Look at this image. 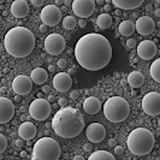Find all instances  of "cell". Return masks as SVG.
<instances>
[{"mask_svg":"<svg viewBox=\"0 0 160 160\" xmlns=\"http://www.w3.org/2000/svg\"><path fill=\"white\" fill-rule=\"evenodd\" d=\"M112 45L100 34H86L77 41L75 57L77 63L88 71H99L112 59Z\"/></svg>","mask_w":160,"mask_h":160,"instance_id":"obj_1","label":"cell"},{"mask_svg":"<svg viewBox=\"0 0 160 160\" xmlns=\"http://www.w3.org/2000/svg\"><path fill=\"white\" fill-rule=\"evenodd\" d=\"M51 126L53 131L63 138L78 136L84 128L83 114L74 107H63L54 114Z\"/></svg>","mask_w":160,"mask_h":160,"instance_id":"obj_2","label":"cell"},{"mask_svg":"<svg viewBox=\"0 0 160 160\" xmlns=\"http://www.w3.org/2000/svg\"><path fill=\"white\" fill-rule=\"evenodd\" d=\"M4 46L7 53L12 57L24 58L34 51L35 36L29 29L24 27H16L6 33Z\"/></svg>","mask_w":160,"mask_h":160,"instance_id":"obj_3","label":"cell"},{"mask_svg":"<svg viewBox=\"0 0 160 160\" xmlns=\"http://www.w3.org/2000/svg\"><path fill=\"white\" fill-rule=\"evenodd\" d=\"M128 148L134 155H147L152 152L155 145L154 135L146 128H136L129 134Z\"/></svg>","mask_w":160,"mask_h":160,"instance_id":"obj_4","label":"cell"},{"mask_svg":"<svg viewBox=\"0 0 160 160\" xmlns=\"http://www.w3.org/2000/svg\"><path fill=\"white\" fill-rule=\"evenodd\" d=\"M130 113V106L122 96H112L104 105V114L112 123H122Z\"/></svg>","mask_w":160,"mask_h":160,"instance_id":"obj_5","label":"cell"},{"mask_svg":"<svg viewBox=\"0 0 160 160\" xmlns=\"http://www.w3.org/2000/svg\"><path fill=\"white\" fill-rule=\"evenodd\" d=\"M62 148L52 137H42L35 142L33 149V158L36 160H59Z\"/></svg>","mask_w":160,"mask_h":160,"instance_id":"obj_6","label":"cell"},{"mask_svg":"<svg viewBox=\"0 0 160 160\" xmlns=\"http://www.w3.org/2000/svg\"><path fill=\"white\" fill-rule=\"evenodd\" d=\"M29 112H30L32 118H34L35 121L44 122L51 114L52 106L45 99H36L29 106Z\"/></svg>","mask_w":160,"mask_h":160,"instance_id":"obj_7","label":"cell"},{"mask_svg":"<svg viewBox=\"0 0 160 160\" xmlns=\"http://www.w3.org/2000/svg\"><path fill=\"white\" fill-rule=\"evenodd\" d=\"M66 46L65 39L59 34H51L45 39V51L48 54L58 55L60 54Z\"/></svg>","mask_w":160,"mask_h":160,"instance_id":"obj_8","label":"cell"},{"mask_svg":"<svg viewBox=\"0 0 160 160\" xmlns=\"http://www.w3.org/2000/svg\"><path fill=\"white\" fill-rule=\"evenodd\" d=\"M142 108L148 116L160 114V94L158 92L147 93L142 99Z\"/></svg>","mask_w":160,"mask_h":160,"instance_id":"obj_9","label":"cell"},{"mask_svg":"<svg viewBox=\"0 0 160 160\" xmlns=\"http://www.w3.org/2000/svg\"><path fill=\"white\" fill-rule=\"evenodd\" d=\"M40 17H41L42 24H45L46 27H54L62 21V11L55 5H47L42 8Z\"/></svg>","mask_w":160,"mask_h":160,"instance_id":"obj_10","label":"cell"},{"mask_svg":"<svg viewBox=\"0 0 160 160\" xmlns=\"http://www.w3.org/2000/svg\"><path fill=\"white\" fill-rule=\"evenodd\" d=\"M71 5L74 13L78 16L79 19H87L95 11L94 0H74Z\"/></svg>","mask_w":160,"mask_h":160,"instance_id":"obj_11","label":"cell"},{"mask_svg":"<svg viewBox=\"0 0 160 160\" xmlns=\"http://www.w3.org/2000/svg\"><path fill=\"white\" fill-rule=\"evenodd\" d=\"M12 89L16 93V95H19V96L29 94L33 89V82L30 77H28L25 75L17 76L12 82Z\"/></svg>","mask_w":160,"mask_h":160,"instance_id":"obj_12","label":"cell"},{"mask_svg":"<svg viewBox=\"0 0 160 160\" xmlns=\"http://www.w3.org/2000/svg\"><path fill=\"white\" fill-rule=\"evenodd\" d=\"M158 52V47L154 41L151 40H143L141 44L137 45V54L143 60H151L155 57Z\"/></svg>","mask_w":160,"mask_h":160,"instance_id":"obj_13","label":"cell"},{"mask_svg":"<svg viewBox=\"0 0 160 160\" xmlns=\"http://www.w3.org/2000/svg\"><path fill=\"white\" fill-rule=\"evenodd\" d=\"M86 135H87V138L92 143H99L105 138L106 129L102 126V124H100V123H92L91 125L87 126Z\"/></svg>","mask_w":160,"mask_h":160,"instance_id":"obj_14","label":"cell"},{"mask_svg":"<svg viewBox=\"0 0 160 160\" xmlns=\"http://www.w3.org/2000/svg\"><path fill=\"white\" fill-rule=\"evenodd\" d=\"M15 116V106L11 100L0 96V124L8 123Z\"/></svg>","mask_w":160,"mask_h":160,"instance_id":"obj_15","label":"cell"},{"mask_svg":"<svg viewBox=\"0 0 160 160\" xmlns=\"http://www.w3.org/2000/svg\"><path fill=\"white\" fill-rule=\"evenodd\" d=\"M155 29V22L154 19L148 17V16H141L137 18V21L135 23V30L142 36L151 35Z\"/></svg>","mask_w":160,"mask_h":160,"instance_id":"obj_16","label":"cell"},{"mask_svg":"<svg viewBox=\"0 0 160 160\" xmlns=\"http://www.w3.org/2000/svg\"><path fill=\"white\" fill-rule=\"evenodd\" d=\"M71 84H72V78L66 72L57 74L53 78V87L57 92L65 93L71 88Z\"/></svg>","mask_w":160,"mask_h":160,"instance_id":"obj_17","label":"cell"},{"mask_svg":"<svg viewBox=\"0 0 160 160\" xmlns=\"http://www.w3.org/2000/svg\"><path fill=\"white\" fill-rule=\"evenodd\" d=\"M36 134H37V129L30 122H24L18 128V135L21 136L22 140H25V141L33 140L36 136Z\"/></svg>","mask_w":160,"mask_h":160,"instance_id":"obj_18","label":"cell"},{"mask_svg":"<svg viewBox=\"0 0 160 160\" xmlns=\"http://www.w3.org/2000/svg\"><path fill=\"white\" fill-rule=\"evenodd\" d=\"M11 13L16 18H24L29 13V3L25 0H16L11 4Z\"/></svg>","mask_w":160,"mask_h":160,"instance_id":"obj_19","label":"cell"},{"mask_svg":"<svg viewBox=\"0 0 160 160\" xmlns=\"http://www.w3.org/2000/svg\"><path fill=\"white\" fill-rule=\"evenodd\" d=\"M83 109L88 114H96L101 109V102L95 96H89L83 101Z\"/></svg>","mask_w":160,"mask_h":160,"instance_id":"obj_20","label":"cell"},{"mask_svg":"<svg viewBox=\"0 0 160 160\" xmlns=\"http://www.w3.org/2000/svg\"><path fill=\"white\" fill-rule=\"evenodd\" d=\"M30 79L32 82L35 83V84H40V86H44L46 83V81L48 79V74L45 69L42 67H36L34 69L32 74H30Z\"/></svg>","mask_w":160,"mask_h":160,"instance_id":"obj_21","label":"cell"},{"mask_svg":"<svg viewBox=\"0 0 160 160\" xmlns=\"http://www.w3.org/2000/svg\"><path fill=\"white\" fill-rule=\"evenodd\" d=\"M112 3L119 10H135L143 4V0H113Z\"/></svg>","mask_w":160,"mask_h":160,"instance_id":"obj_22","label":"cell"},{"mask_svg":"<svg viewBox=\"0 0 160 160\" xmlns=\"http://www.w3.org/2000/svg\"><path fill=\"white\" fill-rule=\"evenodd\" d=\"M126 83L133 88H138L145 83V77L140 71H131L126 78Z\"/></svg>","mask_w":160,"mask_h":160,"instance_id":"obj_23","label":"cell"},{"mask_svg":"<svg viewBox=\"0 0 160 160\" xmlns=\"http://www.w3.org/2000/svg\"><path fill=\"white\" fill-rule=\"evenodd\" d=\"M119 32L123 36H131L135 33V24L131 21H123L119 24Z\"/></svg>","mask_w":160,"mask_h":160,"instance_id":"obj_24","label":"cell"},{"mask_svg":"<svg viewBox=\"0 0 160 160\" xmlns=\"http://www.w3.org/2000/svg\"><path fill=\"white\" fill-rule=\"evenodd\" d=\"M112 17L108 13H101L96 19V24L100 29H108L112 25Z\"/></svg>","mask_w":160,"mask_h":160,"instance_id":"obj_25","label":"cell"},{"mask_svg":"<svg viewBox=\"0 0 160 160\" xmlns=\"http://www.w3.org/2000/svg\"><path fill=\"white\" fill-rule=\"evenodd\" d=\"M88 160H116V159L111 153L106 151H96L88 158Z\"/></svg>","mask_w":160,"mask_h":160,"instance_id":"obj_26","label":"cell"},{"mask_svg":"<svg viewBox=\"0 0 160 160\" xmlns=\"http://www.w3.org/2000/svg\"><path fill=\"white\" fill-rule=\"evenodd\" d=\"M151 77L154 79L156 83H160V59H155L153 64L151 65Z\"/></svg>","mask_w":160,"mask_h":160,"instance_id":"obj_27","label":"cell"},{"mask_svg":"<svg viewBox=\"0 0 160 160\" xmlns=\"http://www.w3.org/2000/svg\"><path fill=\"white\" fill-rule=\"evenodd\" d=\"M62 24H63L64 29H66V30H72V29L75 28V25L77 24V22L72 16H66V17H64Z\"/></svg>","mask_w":160,"mask_h":160,"instance_id":"obj_28","label":"cell"},{"mask_svg":"<svg viewBox=\"0 0 160 160\" xmlns=\"http://www.w3.org/2000/svg\"><path fill=\"white\" fill-rule=\"evenodd\" d=\"M6 147H7V140L3 134H0V154L6 151Z\"/></svg>","mask_w":160,"mask_h":160,"instance_id":"obj_29","label":"cell"},{"mask_svg":"<svg viewBox=\"0 0 160 160\" xmlns=\"http://www.w3.org/2000/svg\"><path fill=\"white\" fill-rule=\"evenodd\" d=\"M137 45H136V40L135 39H128L126 41V47L128 48H135Z\"/></svg>","mask_w":160,"mask_h":160,"instance_id":"obj_30","label":"cell"},{"mask_svg":"<svg viewBox=\"0 0 160 160\" xmlns=\"http://www.w3.org/2000/svg\"><path fill=\"white\" fill-rule=\"evenodd\" d=\"M114 153H116L117 155H122V154L124 153V148H123L122 146H116V147H114Z\"/></svg>","mask_w":160,"mask_h":160,"instance_id":"obj_31","label":"cell"},{"mask_svg":"<svg viewBox=\"0 0 160 160\" xmlns=\"http://www.w3.org/2000/svg\"><path fill=\"white\" fill-rule=\"evenodd\" d=\"M58 105L60 106L62 108H63V107H66V105H67V100H66L65 98H60V99L58 100Z\"/></svg>","mask_w":160,"mask_h":160,"instance_id":"obj_32","label":"cell"},{"mask_svg":"<svg viewBox=\"0 0 160 160\" xmlns=\"http://www.w3.org/2000/svg\"><path fill=\"white\" fill-rule=\"evenodd\" d=\"M57 64H58V67H59V69H64V67L66 66V60H65V59H59Z\"/></svg>","mask_w":160,"mask_h":160,"instance_id":"obj_33","label":"cell"},{"mask_svg":"<svg viewBox=\"0 0 160 160\" xmlns=\"http://www.w3.org/2000/svg\"><path fill=\"white\" fill-rule=\"evenodd\" d=\"M83 149H84L86 152H89V151H92V149H93V145H92L91 142H88V143H84V145H83Z\"/></svg>","mask_w":160,"mask_h":160,"instance_id":"obj_34","label":"cell"},{"mask_svg":"<svg viewBox=\"0 0 160 160\" xmlns=\"http://www.w3.org/2000/svg\"><path fill=\"white\" fill-rule=\"evenodd\" d=\"M78 96H79V93H78V91H72L71 93H70V98H71L72 100H76V99H78Z\"/></svg>","mask_w":160,"mask_h":160,"instance_id":"obj_35","label":"cell"},{"mask_svg":"<svg viewBox=\"0 0 160 160\" xmlns=\"http://www.w3.org/2000/svg\"><path fill=\"white\" fill-rule=\"evenodd\" d=\"M32 5H34L35 7H39V6H42L44 5V1H42V0H33Z\"/></svg>","mask_w":160,"mask_h":160,"instance_id":"obj_36","label":"cell"},{"mask_svg":"<svg viewBox=\"0 0 160 160\" xmlns=\"http://www.w3.org/2000/svg\"><path fill=\"white\" fill-rule=\"evenodd\" d=\"M78 25L81 27V28H86V25H87V19H79V21H78Z\"/></svg>","mask_w":160,"mask_h":160,"instance_id":"obj_37","label":"cell"},{"mask_svg":"<svg viewBox=\"0 0 160 160\" xmlns=\"http://www.w3.org/2000/svg\"><path fill=\"white\" fill-rule=\"evenodd\" d=\"M49 91H51L49 86H47V84H44V86H42V89H41L42 93H49Z\"/></svg>","mask_w":160,"mask_h":160,"instance_id":"obj_38","label":"cell"},{"mask_svg":"<svg viewBox=\"0 0 160 160\" xmlns=\"http://www.w3.org/2000/svg\"><path fill=\"white\" fill-rule=\"evenodd\" d=\"M15 145H16L17 147H22V146H23V140H22V138L16 140V141H15Z\"/></svg>","mask_w":160,"mask_h":160,"instance_id":"obj_39","label":"cell"},{"mask_svg":"<svg viewBox=\"0 0 160 160\" xmlns=\"http://www.w3.org/2000/svg\"><path fill=\"white\" fill-rule=\"evenodd\" d=\"M47 28L48 27H46L45 24H41V25H40V28H39V30L41 32V33H46L47 32Z\"/></svg>","mask_w":160,"mask_h":160,"instance_id":"obj_40","label":"cell"},{"mask_svg":"<svg viewBox=\"0 0 160 160\" xmlns=\"http://www.w3.org/2000/svg\"><path fill=\"white\" fill-rule=\"evenodd\" d=\"M108 145L111 146V147H116V146H117V141H116L114 138H111V140L108 141Z\"/></svg>","mask_w":160,"mask_h":160,"instance_id":"obj_41","label":"cell"},{"mask_svg":"<svg viewBox=\"0 0 160 160\" xmlns=\"http://www.w3.org/2000/svg\"><path fill=\"white\" fill-rule=\"evenodd\" d=\"M104 8H105V11H106V13H107V12H109V11L112 10V6L109 5V4H106V5L104 6Z\"/></svg>","mask_w":160,"mask_h":160,"instance_id":"obj_42","label":"cell"},{"mask_svg":"<svg viewBox=\"0 0 160 160\" xmlns=\"http://www.w3.org/2000/svg\"><path fill=\"white\" fill-rule=\"evenodd\" d=\"M146 11H151V12H152V11H153V6H152L151 4H148V5L146 6Z\"/></svg>","mask_w":160,"mask_h":160,"instance_id":"obj_43","label":"cell"},{"mask_svg":"<svg viewBox=\"0 0 160 160\" xmlns=\"http://www.w3.org/2000/svg\"><path fill=\"white\" fill-rule=\"evenodd\" d=\"M54 70H55V66H54V65H49V66H48V71H49V72H54Z\"/></svg>","mask_w":160,"mask_h":160,"instance_id":"obj_44","label":"cell"},{"mask_svg":"<svg viewBox=\"0 0 160 160\" xmlns=\"http://www.w3.org/2000/svg\"><path fill=\"white\" fill-rule=\"evenodd\" d=\"M72 160H84V159H83V156H82V155H75Z\"/></svg>","mask_w":160,"mask_h":160,"instance_id":"obj_45","label":"cell"},{"mask_svg":"<svg viewBox=\"0 0 160 160\" xmlns=\"http://www.w3.org/2000/svg\"><path fill=\"white\" fill-rule=\"evenodd\" d=\"M154 15H155L156 17H160V8H155V10H154Z\"/></svg>","mask_w":160,"mask_h":160,"instance_id":"obj_46","label":"cell"},{"mask_svg":"<svg viewBox=\"0 0 160 160\" xmlns=\"http://www.w3.org/2000/svg\"><path fill=\"white\" fill-rule=\"evenodd\" d=\"M114 13H116V16H122V10H119V8H117L116 11H114Z\"/></svg>","mask_w":160,"mask_h":160,"instance_id":"obj_47","label":"cell"},{"mask_svg":"<svg viewBox=\"0 0 160 160\" xmlns=\"http://www.w3.org/2000/svg\"><path fill=\"white\" fill-rule=\"evenodd\" d=\"M47 101H48V102H52V101H54V96H53V95H49V96H48V99H47Z\"/></svg>","mask_w":160,"mask_h":160,"instance_id":"obj_48","label":"cell"},{"mask_svg":"<svg viewBox=\"0 0 160 160\" xmlns=\"http://www.w3.org/2000/svg\"><path fill=\"white\" fill-rule=\"evenodd\" d=\"M63 4H64V1H62V0H57V1H55L57 7H58V6H60V5H63Z\"/></svg>","mask_w":160,"mask_h":160,"instance_id":"obj_49","label":"cell"},{"mask_svg":"<svg viewBox=\"0 0 160 160\" xmlns=\"http://www.w3.org/2000/svg\"><path fill=\"white\" fill-rule=\"evenodd\" d=\"M15 101H16V102H19V101H21V96L15 94Z\"/></svg>","mask_w":160,"mask_h":160,"instance_id":"obj_50","label":"cell"},{"mask_svg":"<svg viewBox=\"0 0 160 160\" xmlns=\"http://www.w3.org/2000/svg\"><path fill=\"white\" fill-rule=\"evenodd\" d=\"M0 92H1V93H7L6 87H1V88H0Z\"/></svg>","mask_w":160,"mask_h":160,"instance_id":"obj_51","label":"cell"},{"mask_svg":"<svg viewBox=\"0 0 160 160\" xmlns=\"http://www.w3.org/2000/svg\"><path fill=\"white\" fill-rule=\"evenodd\" d=\"M21 156H22V158H25V156H27V152H25V151H22V152H21Z\"/></svg>","mask_w":160,"mask_h":160,"instance_id":"obj_52","label":"cell"},{"mask_svg":"<svg viewBox=\"0 0 160 160\" xmlns=\"http://www.w3.org/2000/svg\"><path fill=\"white\" fill-rule=\"evenodd\" d=\"M64 4H65V5H71L72 1H70V0H66V1H64Z\"/></svg>","mask_w":160,"mask_h":160,"instance_id":"obj_53","label":"cell"},{"mask_svg":"<svg viewBox=\"0 0 160 160\" xmlns=\"http://www.w3.org/2000/svg\"><path fill=\"white\" fill-rule=\"evenodd\" d=\"M102 5V0H98V1H95V5Z\"/></svg>","mask_w":160,"mask_h":160,"instance_id":"obj_54","label":"cell"},{"mask_svg":"<svg viewBox=\"0 0 160 160\" xmlns=\"http://www.w3.org/2000/svg\"><path fill=\"white\" fill-rule=\"evenodd\" d=\"M126 79H122V86H126Z\"/></svg>","mask_w":160,"mask_h":160,"instance_id":"obj_55","label":"cell"},{"mask_svg":"<svg viewBox=\"0 0 160 160\" xmlns=\"http://www.w3.org/2000/svg\"><path fill=\"white\" fill-rule=\"evenodd\" d=\"M37 99H42V93H37Z\"/></svg>","mask_w":160,"mask_h":160,"instance_id":"obj_56","label":"cell"},{"mask_svg":"<svg viewBox=\"0 0 160 160\" xmlns=\"http://www.w3.org/2000/svg\"><path fill=\"white\" fill-rule=\"evenodd\" d=\"M27 145H28V146H32V145H33V142L30 141V140H29V141H27Z\"/></svg>","mask_w":160,"mask_h":160,"instance_id":"obj_57","label":"cell"},{"mask_svg":"<svg viewBox=\"0 0 160 160\" xmlns=\"http://www.w3.org/2000/svg\"><path fill=\"white\" fill-rule=\"evenodd\" d=\"M19 109H21V112H24V111H25V107H24V106H22V107L19 108Z\"/></svg>","mask_w":160,"mask_h":160,"instance_id":"obj_58","label":"cell"},{"mask_svg":"<svg viewBox=\"0 0 160 160\" xmlns=\"http://www.w3.org/2000/svg\"><path fill=\"white\" fill-rule=\"evenodd\" d=\"M69 75H71V74H74V69H71V70H69V72H67Z\"/></svg>","mask_w":160,"mask_h":160,"instance_id":"obj_59","label":"cell"},{"mask_svg":"<svg viewBox=\"0 0 160 160\" xmlns=\"http://www.w3.org/2000/svg\"><path fill=\"white\" fill-rule=\"evenodd\" d=\"M21 121H25V117L24 116H21Z\"/></svg>","mask_w":160,"mask_h":160,"instance_id":"obj_60","label":"cell"},{"mask_svg":"<svg viewBox=\"0 0 160 160\" xmlns=\"http://www.w3.org/2000/svg\"><path fill=\"white\" fill-rule=\"evenodd\" d=\"M45 135H49V130H46V131H45Z\"/></svg>","mask_w":160,"mask_h":160,"instance_id":"obj_61","label":"cell"}]
</instances>
